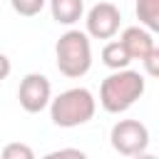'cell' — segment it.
<instances>
[{
  "label": "cell",
  "instance_id": "obj_1",
  "mask_svg": "<svg viewBox=\"0 0 159 159\" xmlns=\"http://www.w3.org/2000/svg\"><path fill=\"white\" fill-rule=\"evenodd\" d=\"M147 89V80L137 70H117L107 75L99 84V104L109 114L127 112Z\"/></svg>",
  "mask_w": 159,
  "mask_h": 159
},
{
  "label": "cell",
  "instance_id": "obj_2",
  "mask_svg": "<svg viewBox=\"0 0 159 159\" xmlns=\"http://www.w3.org/2000/svg\"><path fill=\"white\" fill-rule=\"evenodd\" d=\"M50 119L55 127L72 129L87 124L97 112V99L87 87H70L50 99Z\"/></svg>",
  "mask_w": 159,
  "mask_h": 159
},
{
  "label": "cell",
  "instance_id": "obj_3",
  "mask_svg": "<svg viewBox=\"0 0 159 159\" xmlns=\"http://www.w3.org/2000/svg\"><path fill=\"white\" fill-rule=\"evenodd\" d=\"M55 60L57 70L70 77L80 80L89 72L92 67V42L82 30H67L57 37L55 42Z\"/></svg>",
  "mask_w": 159,
  "mask_h": 159
},
{
  "label": "cell",
  "instance_id": "obj_4",
  "mask_svg": "<svg viewBox=\"0 0 159 159\" xmlns=\"http://www.w3.org/2000/svg\"><path fill=\"white\" fill-rule=\"evenodd\" d=\"M112 149L122 157H134L149 149V129L139 119H119L109 132Z\"/></svg>",
  "mask_w": 159,
  "mask_h": 159
},
{
  "label": "cell",
  "instance_id": "obj_5",
  "mask_svg": "<svg viewBox=\"0 0 159 159\" xmlns=\"http://www.w3.org/2000/svg\"><path fill=\"white\" fill-rule=\"evenodd\" d=\"M122 25V12L114 2H97L89 7L87 17H84V35L94 37V40H112L119 32Z\"/></svg>",
  "mask_w": 159,
  "mask_h": 159
},
{
  "label": "cell",
  "instance_id": "obj_6",
  "mask_svg": "<svg viewBox=\"0 0 159 159\" xmlns=\"http://www.w3.org/2000/svg\"><path fill=\"white\" fill-rule=\"evenodd\" d=\"M52 99V84L45 75L40 72H30L20 80V87H17V102L20 107L27 112V114H37L42 112Z\"/></svg>",
  "mask_w": 159,
  "mask_h": 159
},
{
  "label": "cell",
  "instance_id": "obj_7",
  "mask_svg": "<svg viewBox=\"0 0 159 159\" xmlns=\"http://www.w3.org/2000/svg\"><path fill=\"white\" fill-rule=\"evenodd\" d=\"M119 42H122V47L127 50V55H129V60H144L154 47H157V42H154V35L149 32V30H144L142 25H132V27H124L122 30V35H119Z\"/></svg>",
  "mask_w": 159,
  "mask_h": 159
},
{
  "label": "cell",
  "instance_id": "obj_8",
  "mask_svg": "<svg viewBox=\"0 0 159 159\" xmlns=\"http://www.w3.org/2000/svg\"><path fill=\"white\" fill-rule=\"evenodd\" d=\"M57 25H75L84 12V0H47Z\"/></svg>",
  "mask_w": 159,
  "mask_h": 159
},
{
  "label": "cell",
  "instance_id": "obj_9",
  "mask_svg": "<svg viewBox=\"0 0 159 159\" xmlns=\"http://www.w3.org/2000/svg\"><path fill=\"white\" fill-rule=\"evenodd\" d=\"M129 62H132V60H129V55H127V50L122 47L119 40H109V42L102 47V65L109 67L112 72H117V70H127Z\"/></svg>",
  "mask_w": 159,
  "mask_h": 159
},
{
  "label": "cell",
  "instance_id": "obj_10",
  "mask_svg": "<svg viewBox=\"0 0 159 159\" xmlns=\"http://www.w3.org/2000/svg\"><path fill=\"white\" fill-rule=\"evenodd\" d=\"M134 12L144 30H149V32L159 30V0H137Z\"/></svg>",
  "mask_w": 159,
  "mask_h": 159
},
{
  "label": "cell",
  "instance_id": "obj_11",
  "mask_svg": "<svg viewBox=\"0 0 159 159\" xmlns=\"http://www.w3.org/2000/svg\"><path fill=\"white\" fill-rule=\"evenodd\" d=\"M0 159H37L35 157V149L25 142H10L2 147L0 152Z\"/></svg>",
  "mask_w": 159,
  "mask_h": 159
},
{
  "label": "cell",
  "instance_id": "obj_12",
  "mask_svg": "<svg viewBox=\"0 0 159 159\" xmlns=\"http://www.w3.org/2000/svg\"><path fill=\"white\" fill-rule=\"evenodd\" d=\"M12 10L22 17H35L42 12V7L47 5V0H10Z\"/></svg>",
  "mask_w": 159,
  "mask_h": 159
},
{
  "label": "cell",
  "instance_id": "obj_13",
  "mask_svg": "<svg viewBox=\"0 0 159 159\" xmlns=\"http://www.w3.org/2000/svg\"><path fill=\"white\" fill-rule=\"evenodd\" d=\"M40 159H89L82 149H75V147H62V149H55V152H47L45 157Z\"/></svg>",
  "mask_w": 159,
  "mask_h": 159
},
{
  "label": "cell",
  "instance_id": "obj_14",
  "mask_svg": "<svg viewBox=\"0 0 159 159\" xmlns=\"http://www.w3.org/2000/svg\"><path fill=\"white\" fill-rule=\"evenodd\" d=\"M142 65H144V75L157 77V75H159V47H154V50L142 60Z\"/></svg>",
  "mask_w": 159,
  "mask_h": 159
},
{
  "label": "cell",
  "instance_id": "obj_15",
  "mask_svg": "<svg viewBox=\"0 0 159 159\" xmlns=\"http://www.w3.org/2000/svg\"><path fill=\"white\" fill-rule=\"evenodd\" d=\"M10 70H12V65H10L7 55H2V52H0V82H2V80H7Z\"/></svg>",
  "mask_w": 159,
  "mask_h": 159
},
{
  "label": "cell",
  "instance_id": "obj_16",
  "mask_svg": "<svg viewBox=\"0 0 159 159\" xmlns=\"http://www.w3.org/2000/svg\"><path fill=\"white\" fill-rule=\"evenodd\" d=\"M129 159H157V157L149 154V152H142V154H134V157H129Z\"/></svg>",
  "mask_w": 159,
  "mask_h": 159
}]
</instances>
